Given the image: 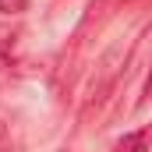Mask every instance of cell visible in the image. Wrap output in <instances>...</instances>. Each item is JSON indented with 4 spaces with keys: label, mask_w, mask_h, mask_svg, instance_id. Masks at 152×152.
I'll list each match as a JSON object with an SVG mask.
<instances>
[{
    "label": "cell",
    "mask_w": 152,
    "mask_h": 152,
    "mask_svg": "<svg viewBox=\"0 0 152 152\" xmlns=\"http://www.w3.org/2000/svg\"><path fill=\"white\" fill-rule=\"evenodd\" d=\"M145 145H149L145 131H131V134H124V138L113 145V152H145Z\"/></svg>",
    "instance_id": "6da1fadb"
},
{
    "label": "cell",
    "mask_w": 152,
    "mask_h": 152,
    "mask_svg": "<svg viewBox=\"0 0 152 152\" xmlns=\"http://www.w3.org/2000/svg\"><path fill=\"white\" fill-rule=\"evenodd\" d=\"M28 0H0V14H25Z\"/></svg>",
    "instance_id": "7a4b0ae2"
},
{
    "label": "cell",
    "mask_w": 152,
    "mask_h": 152,
    "mask_svg": "<svg viewBox=\"0 0 152 152\" xmlns=\"http://www.w3.org/2000/svg\"><path fill=\"white\" fill-rule=\"evenodd\" d=\"M7 145H11V131H7V124L0 120V152H7Z\"/></svg>",
    "instance_id": "3957f363"
},
{
    "label": "cell",
    "mask_w": 152,
    "mask_h": 152,
    "mask_svg": "<svg viewBox=\"0 0 152 152\" xmlns=\"http://www.w3.org/2000/svg\"><path fill=\"white\" fill-rule=\"evenodd\" d=\"M64 152H71V149H64Z\"/></svg>",
    "instance_id": "277c9868"
}]
</instances>
